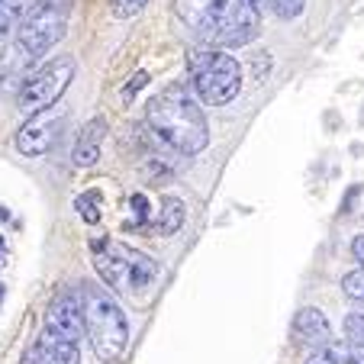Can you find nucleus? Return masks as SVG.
Here are the masks:
<instances>
[{"mask_svg":"<svg viewBox=\"0 0 364 364\" xmlns=\"http://www.w3.org/2000/svg\"><path fill=\"white\" fill-rule=\"evenodd\" d=\"M46 326H52L55 332L81 342V336H84L81 300H77V296H58V300H52V306H48V313H46Z\"/></svg>","mask_w":364,"mask_h":364,"instance_id":"10","label":"nucleus"},{"mask_svg":"<svg viewBox=\"0 0 364 364\" xmlns=\"http://www.w3.org/2000/svg\"><path fill=\"white\" fill-rule=\"evenodd\" d=\"M129 206H132V213H136V220L126 223V229H129V232H142V229L149 226V200H145L142 193H132Z\"/></svg>","mask_w":364,"mask_h":364,"instance_id":"17","label":"nucleus"},{"mask_svg":"<svg viewBox=\"0 0 364 364\" xmlns=\"http://www.w3.org/2000/svg\"><path fill=\"white\" fill-rule=\"evenodd\" d=\"M26 355L33 358V364H81V345L46 326Z\"/></svg>","mask_w":364,"mask_h":364,"instance_id":"9","label":"nucleus"},{"mask_svg":"<svg viewBox=\"0 0 364 364\" xmlns=\"http://www.w3.org/2000/svg\"><path fill=\"white\" fill-rule=\"evenodd\" d=\"M294 332H296V338H300L303 345H323V342H329V319L323 316V309H316V306H303L300 313H296V319H294Z\"/></svg>","mask_w":364,"mask_h":364,"instance_id":"12","label":"nucleus"},{"mask_svg":"<svg viewBox=\"0 0 364 364\" xmlns=\"http://www.w3.org/2000/svg\"><path fill=\"white\" fill-rule=\"evenodd\" d=\"M100 200H103L100 191H84V193H77V197H75V210L81 213L84 223H90V226H97V223H100V216H103Z\"/></svg>","mask_w":364,"mask_h":364,"instance_id":"14","label":"nucleus"},{"mask_svg":"<svg viewBox=\"0 0 364 364\" xmlns=\"http://www.w3.org/2000/svg\"><path fill=\"white\" fill-rule=\"evenodd\" d=\"M81 316L84 332L94 345V355L100 361H119L126 355V345H129V323H126L123 309L117 306V300L97 284H84Z\"/></svg>","mask_w":364,"mask_h":364,"instance_id":"2","label":"nucleus"},{"mask_svg":"<svg viewBox=\"0 0 364 364\" xmlns=\"http://www.w3.org/2000/svg\"><path fill=\"white\" fill-rule=\"evenodd\" d=\"M103 139H107V119H103V117L87 119V126L77 132V142H75V151H71V161H75V165H81V168H90L97 159H100Z\"/></svg>","mask_w":364,"mask_h":364,"instance_id":"11","label":"nucleus"},{"mask_svg":"<svg viewBox=\"0 0 364 364\" xmlns=\"http://www.w3.org/2000/svg\"><path fill=\"white\" fill-rule=\"evenodd\" d=\"M252 4H258V0H252Z\"/></svg>","mask_w":364,"mask_h":364,"instance_id":"27","label":"nucleus"},{"mask_svg":"<svg viewBox=\"0 0 364 364\" xmlns=\"http://www.w3.org/2000/svg\"><path fill=\"white\" fill-rule=\"evenodd\" d=\"M94 264L100 271L103 284L119 294H142L145 287L155 284L159 277V264L149 255L136 252L119 242H94Z\"/></svg>","mask_w":364,"mask_h":364,"instance_id":"5","label":"nucleus"},{"mask_svg":"<svg viewBox=\"0 0 364 364\" xmlns=\"http://www.w3.org/2000/svg\"><path fill=\"white\" fill-rule=\"evenodd\" d=\"M187 75L193 90L210 107H226L242 90V68L232 55L216 48H191L187 52Z\"/></svg>","mask_w":364,"mask_h":364,"instance_id":"4","label":"nucleus"},{"mask_svg":"<svg viewBox=\"0 0 364 364\" xmlns=\"http://www.w3.org/2000/svg\"><path fill=\"white\" fill-rule=\"evenodd\" d=\"M342 290L351 296V300H364V268L351 271V274L342 277Z\"/></svg>","mask_w":364,"mask_h":364,"instance_id":"18","label":"nucleus"},{"mask_svg":"<svg viewBox=\"0 0 364 364\" xmlns=\"http://www.w3.org/2000/svg\"><path fill=\"white\" fill-rule=\"evenodd\" d=\"M68 14H71V0H42L16 29V42H14L16 58L29 65L46 55L68 29Z\"/></svg>","mask_w":364,"mask_h":364,"instance_id":"6","label":"nucleus"},{"mask_svg":"<svg viewBox=\"0 0 364 364\" xmlns=\"http://www.w3.org/2000/svg\"><path fill=\"white\" fill-rule=\"evenodd\" d=\"M145 4L149 0H117L113 10H117V16H136L139 10H145Z\"/></svg>","mask_w":364,"mask_h":364,"instance_id":"22","label":"nucleus"},{"mask_svg":"<svg viewBox=\"0 0 364 364\" xmlns=\"http://www.w3.org/2000/svg\"><path fill=\"white\" fill-rule=\"evenodd\" d=\"M262 16L252 0H210L197 20V36L210 46L239 48L258 36Z\"/></svg>","mask_w":364,"mask_h":364,"instance_id":"3","label":"nucleus"},{"mask_svg":"<svg viewBox=\"0 0 364 364\" xmlns=\"http://www.w3.org/2000/svg\"><path fill=\"white\" fill-rule=\"evenodd\" d=\"M4 248H7V245H4V239H0V258H4Z\"/></svg>","mask_w":364,"mask_h":364,"instance_id":"25","label":"nucleus"},{"mask_svg":"<svg viewBox=\"0 0 364 364\" xmlns=\"http://www.w3.org/2000/svg\"><path fill=\"white\" fill-rule=\"evenodd\" d=\"M184 203H181L178 197H165L161 200V213L159 220H155V226H159L161 235H174L181 226H184Z\"/></svg>","mask_w":364,"mask_h":364,"instance_id":"13","label":"nucleus"},{"mask_svg":"<svg viewBox=\"0 0 364 364\" xmlns=\"http://www.w3.org/2000/svg\"><path fill=\"white\" fill-rule=\"evenodd\" d=\"M71 77H75V58L62 55V58H52L46 62L39 71L23 81L20 87V110L23 113H39V110H48L52 103L62 100V94L68 90Z\"/></svg>","mask_w":364,"mask_h":364,"instance_id":"7","label":"nucleus"},{"mask_svg":"<svg viewBox=\"0 0 364 364\" xmlns=\"http://www.w3.org/2000/svg\"><path fill=\"white\" fill-rule=\"evenodd\" d=\"M351 255H355L358 268H364V235H358V239L351 242Z\"/></svg>","mask_w":364,"mask_h":364,"instance_id":"23","label":"nucleus"},{"mask_svg":"<svg viewBox=\"0 0 364 364\" xmlns=\"http://www.w3.org/2000/svg\"><path fill=\"white\" fill-rule=\"evenodd\" d=\"M20 14H23V0H0V42L20 26Z\"/></svg>","mask_w":364,"mask_h":364,"instance_id":"15","label":"nucleus"},{"mask_svg":"<svg viewBox=\"0 0 364 364\" xmlns=\"http://www.w3.org/2000/svg\"><path fill=\"white\" fill-rule=\"evenodd\" d=\"M271 7H274V14L281 20H296L303 14V7H306V0H271Z\"/></svg>","mask_w":364,"mask_h":364,"instance_id":"19","label":"nucleus"},{"mask_svg":"<svg viewBox=\"0 0 364 364\" xmlns=\"http://www.w3.org/2000/svg\"><path fill=\"white\" fill-rule=\"evenodd\" d=\"M145 84H149V71H136V75H132V81H126V84H123V100L129 103L132 97H136L139 90L145 87Z\"/></svg>","mask_w":364,"mask_h":364,"instance_id":"21","label":"nucleus"},{"mask_svg":"<svg viewBox=\"0 0 364 364\" xmlns=\"http://www.w3.org/2000/svg\"><path fill=\"white\" fill-rule=\"evenodd\" d=\"M145 119H149V129L178 155H197L210 142V123H206L200 103L178 81L151 97Z\"/></svg>","mask_w":364,"mask_h":364,"instance_id":"1","label":"nucleus"},{"mask_svg":"<svg viewBox=\"0 0 364 364\" xmlns=\"http://www.w3.org/2000/svg\"><path fill=\"white\" fill-rule=\"evenodd\" d=\"M29 117L33 119H26V126L16 132V149H20L26 159H39V155H46V151L55 145L58 132H62V119H55L46 110L29 113Z\"/></svg>","mask_w":364,"mask_h":364,"instance_id":"8","label":"nucleus"},{"mask_svg":"<svg viewBox=\"0 0 364 364\" xmlns=\"http://www.w3.org/2000/svg\"><path fill=\"white\" fill-rule=\"evenodd\" d=\"M306 364H348V348L345 345H326L306 358Z\"/></svg>","mask_w":364,"mask_h":364,"instance_id":"16","label":"nucleus"},{"mask_svg":"<svg viewBox=\"0 0 364 364\" xmlns=\"http://www.w3.org/2000/svg\"><path fill=\"white\" fill-rule=\"evenodd\" d=\"M345 336L351 345H364V313H351L345 319Z\"/></svg>","mask_w":364,"mask_h":364,"instance_id":"20","label":"nucleus"},{"mask_svg":"<svg viewBox=\"0 0 364 364\" xmlns=\"http://www.w3.org/2000/svg\"><path fill=\"white\" fill-rule=\"evenodd\" d=\"M348 364H364V345H355L348 351Z\"/></svg>","mask_w":364,"mask_h":364,"instance_id":"24","label":"nucleus"},{"mask_svg":"<svg viewBox=\"0 0 364 364\" xmlns=\"http://www.w3.org/2000/svg\"><path fill=\"white\" fill-rule=\"evenodd\" d=\"M0 300H4V284H0Z\"/></svg>","mask_w":364,"mask_h":364,"instance_id":"26","label":"nucleus"}]
</instances>
